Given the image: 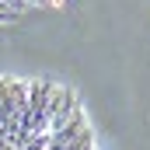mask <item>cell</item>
Masks as SVG:
<instances>
[{
    "mask_svg": "<svg viewBox=\"0 0 150 150\" xmlns=\"http://www.w3.org/2000/svg\"><path fill=\"white\" fill-rule=\"evenodd\" d=\"M45 4H56V0H0V21L21 18L25 11H32V7H45Z\"/></svg>",
    "mask_w": 150,
    "mask_h": 150,
    "instance_id": "2",
    "label": "cell"
},
{
    "mask_svg": "<svg viewBox=\"0 0 150 150\" xmlns=\"http://www.w3.org/2000/svg\"><path fill=\"white\" fill-rule=\"evenodd\" d=\"M0 150H98V143L67 87L0 77Z\"/></svg>",
    "mask_w": 150,
    "mask_h": 150,
    "instance_id": "1",
    "label": "cell"
}]
</instances>
